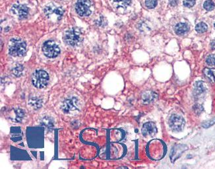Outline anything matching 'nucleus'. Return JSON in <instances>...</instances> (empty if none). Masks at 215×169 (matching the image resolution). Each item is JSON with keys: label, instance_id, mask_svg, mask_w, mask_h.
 Listing matches in <instances>:
<instances>
[{"label": "nucleus", "instance_id": "nucleus-1", "mask_svg": "<svg viewBox=\"0 0 215 169\" xmlns=\"http://www.w3.org/2000/svg\"><path fill=\"white\" fill-rule=\"evenodd\" d=\"M26 50L25 41L19 38H12L9 45V53L13 57H21Z\"/></svg>", "mask_w": 215, "mask_h": 169}, {"label": "nucleus", "instance_id": "nucleus-2", "mask_svg": "<svg viewBox=\"0 0 215 169\" xmlns=\"http://www.w3.org/2000/svg\"><path fill=\"white\" fill-rule=\"evenodd\" d=\"M83 40L81 31L74 28L67 30L64 34V40L66 44L71 46H77L81 43Z\"/></svg>", "mask_w": 215, "mask_h": 169}, {"label": "nucleus", "instance_id": "nucleus-3", "mask_svg": "<svg viewBox=\"0 0 215 169\" xmlns=\"http://www.w3.org/2000/svg\"><path fill=\"white\" fill-rule=\"evenodd\" d=\"M32 82L36 88L42 89L47 86L49 82V75L45 70H38L32 74Z\"/></svg>", "mask_w": 215, "mask_h": 169}, {"label": "nucleus", "instance_id": "nucleus-4", "mask_svg": "<svg viewBox=\"0 0 215 169\" xmlns=\"http://www.w3.org/2000/svg\"><path fill=\"white\" fill-rule=\"evenodd\" d=\"M43 51L46 57L55 58L60 53V49L54 41L48 40L43 45Z\"/></svg>", "mask_w": 215, "mask_h": 169}, {"label": "nucleus", "instance_id": "nucleus-5", "mask_svg": "<svg viewBox=\"0 0 215 169\" xmlns=\"http://www.w3.org/2000/svg\"><path fill=\"white\" fill-rule=\"evenodd\" d=\"M91 2L90 0H78L75 5V10L79 15L87 17L91 15Z\"/></svg>", "mask_w": 215, "mask_h": 169}, {"label": "nucleus", "instance_id": "nucleus-6", "mask_svg": "<svg viewBox=\"0 0 215 169\" xmlns=\"http://www.w3.org/2000/svg\"><path fill=\"white\" fill-rule=\"evenodd\" d=\"M44 13L48 18H52V19L55 18L57 21L60 20L63 15V9L61 7H56L54 5H49V6H46L44 8Z\"/></svg>", "mask_w": 215, "mask_h": 169}, {"label": "nucleus", "instance_id": "nucleus-7", "mask_svg": "<svg viewBox=\"0 0 215 169\" xmlns=\"http://www.w3.org/2000/svg\"><path fill=\"white\" fill-rule=\"evenodd\" d=\"M78 100L76 97H71L65 100L61 105V109L65 113H69L72 111L79 110Z\"/></svg>", "mask_w": 215, "mask_h": 169}, {"label": "nucleus", "instance_id": "nucleus-8", "mask_svg": "<svg viewBox=\"0 0 215 169\" xmlns=\"http://www.w3.org/2000/svg\"><path fill=\"white\" fill-rule=\"evenodd\" d=\"M185 124V120L182 116L177 115H173L169 119L170 128L176 132H181L184 128Z\"/></svg>", "mask_w": 215, "mask_h": 169}, {"label": "nucleus", "instance_id": "nucleus-9", "mask_svg": "<svg viewBox=\"0 0 215 169\" xmlns=\"http://www.w3.org/2000/svg\"><path fill=\"white\" fill-rule=\"evenodd\" d=\"M11 11L14 15L20 18H25L29 14V8L25 5L15 4L11 8Z\"/></svg>", "mask_w": 215, "mask_h": 169}, {"label": "nucleus", "instance_id": "nucleus-10", "mask_svg": "<svg viewBox=\"0 0 215 169\" xmlns=\"http://www.w3.org/2000/svg\"><path fill=\"white\" fill-rule=\"evenodd\" d=\"M142 134L145 137H152L157 133V128L152 122L144 123L142 128Z\"/></svg>", "mask_w": 215, "mask_h": 169}, {"label": "nucleus", "instance_id": "nucleus-11", "mask_svg": "<svg viewBox=\"0 0 215 169\" xmlns=\"http://www.w3.org/2000/svg\"><path fill=\"white\" fill-rule=\"evenodd\" d=\"M158 98L157 93L152 91H146L143 93L141 96V99L143 103L144 104H149L153 101H155Z\"/></svg>", "mask_w": 215, "mask_h": 169}, {"label": "nucleus", "instance_id": "nucleus-12", "mask_svg": "<svg viewBox=\"0 0 215 169\" xmlns=\"http://www.w3.org/2000/svg\"><path fill=\"white\" fill-rule=\"evenodd\" d=\"M25 116V112L21 109H13V114L11 115L10 118L15 123H21L22 120L23 119Z\"/></svg>", "mask_w": 215, "mask_h": 169}, {"label": "nucleus", "instance_id": "nucleus-13", "mask_svg": "<svg viewBox=\"0 0 215 169\" xmlns=\"http://www.w3.org/2000/svg\"><path fill=\"white\" fill-rule=\"evenodd\" d=\"M184 145H177V147H175L172 149V151L171 152V160L172 162L175 161L177 159H178L179 157H180L181 155L183 153L184 150L185 149Z\"/></svg>", "mask_w": 215, "mask_h": 169}, {"label": "nucleus", "instance_id": "nucleus-14", "mask_svg": "<svg viewBox=\"0 0 215 169\" xmlns=\"http://www.w3.org/2000/svg\"><path fill=\"white\" fill-rule=\"evenodd\" d=\"M189 26L184 22H180L174 27V31L177 35H184L189 31Z\"/></svg>", "mask_w": 215, "mask_h": 169}, {"label": "nucleus", "instance_id": "nucleus-15", "mask_svg": "<svg viewBox=\"0 0 215 169\" xmlns=\"http://www.w3.org/2000/svg\"><path fill=\"white\" fill-rule=\"evenodd\" d=\"M29 104L34 109H39L43 106V100L38 97H32L29 100Z\"/></svg>", "mask_w": 215, "mask_h": 169}, {"label": "nucleus", "instance_id": "nucleus-16", "mask_svg": "<svg viewBox=\"0 0 215 169\" xmlns=\"http://www.w3.org/2000/svg\"><path fill=\"white\" fill-rule=\"evenodd\" d=\"M114 5L118 9H126L132 4V0H113Z\"/></svg>", "mask_w": 215, "mask_h": 169}, {"label": "nucleus", "instance_id": "nucleus-17", "mask_svg": "<svg viewBox=\"0 0 215 169\" xmlns=\"http://www.w3.org/2000/svg\"><path fill=\"white\" fill-rule=\"evenodd\" d=\"M203 73L213 84L215 83V69L205 68L203 70Z\"/></svg>", "mask_w": 215, "mask_h": 169}, {"label": "nucleus", "instance_id": "nucleus-18", "mask_svg": "<svg viewBox=\"0 0 215 169\" xmlns=\"http://www.w3.org/2000/svg\"><path fill=\"white\" fill-rule=\"evenodd\" d=\"M207 90V86L203 81H198L195 84V92L197 94L199 95Z\"/></svg>", "mask_w": 215, "mask_h": 169}, {"label": "nucleus", "instance_id": "nucleus-19", "mask_svg": "<svg viewBox=\"0 0 215 169\" xmlns=\"http://www.w3.org/2000/svg\"><path fill=\"white\" fill-rule=\"evenodd\" d=\"M41 124L43 126V127L46 129H50L54 127V123L52 118L48 116H46L41 120Z\"/></svg>", "mask_w": 215, "mask_h": 169}, {"label": "nucleus", "instance_id": "nucleus-20", "mask_svg": "<svg viewBox=\"0 0 215 169\" xmlns=\"http://www.w3.org/2000/svg\"><path fill=\"white\" fill-rule=\"evenodd\" d=\"M23 70H24V68H23L21 65H17L16 66L12 69V73L13 74L14 76L19 77L22 75Z\"/></svg>", "mask_w": 215, "mask_h": 169}, {"label": "nucleus", "instance_id": "nucleus-21", "mask_svg": "<svg viewBox=\"0 0 215 169\" xmlns=\"http://www.w3.org/2000/svg\"><path fill=\"white\" fill-rule=\"evenodd\" d=\"M208 29V26L207 24H205V22H199L195 26V30L197 31L198 33H204L206 32Z\"/></svg>", "mask_w": 215, "mask_h": 169}, {"label": "nucleus", "instance_id": "nucleus-22", "mask_svg": "<svg viewBox=\"0 0 215 169\" xmlns=\"http://www.w3.org/2000/svg\"><path fill=\"white\" fill-rule=\"evenodd\" d=\"M214 6H215L214 3L212 1V0H207V1L205 2L203 4V7L205 9L208 11H213L214 9Z\"/></svg>", "mask_w": 215, "mask_h": 169}, {"label": "nucleus", "instance_id": "nucleus-23", "mask_svg": "<svg viewBox=\"0 0 215 169\" xmlns=\"http://www.w3.org/2000/svg\"><path fill=\"white\" fill-rule=\"evenodd\" d=\"M145 5L148 9H154L157 6V0H145Z\"/></svg>", "mask_w": 215, "mask_h": 169}, {"label": "nucleus", "instance_id": "nucleus-24", "mask_svg": "<svg viewBox=\"0 0 215 169\" xmlns=\"http://www.w3.org/2000/svg\"><path fill=\"white\" fill-rule=\"evenodd\" d=\"M206 63L209 66H214L215 65V55H210L206 59Z\"/></svg>", "mask_w": 215, "mask_h": 169}, {"label": "nucleus", "instance_id": "nucleus-25", "mask_svg": "<svg viewBox=\"0 0 215 169\" xmlns=\"http://www.w3.org/2000/svg\"><path fill=\"white\" fill-rule=\"evenodd\" d=\"M214 124H215V118H214V119H213L211 120H210L209 121L205 122V123H204L202 124V126L205 128H207L211 127V126L214 125Z\"/></svg>", "mask_w": 215, "mask_h": 169}, {"label": "nucleus", "instance_id": "nucleus-26", "mask_svg": "<svg viewBox=\"0 0 215 169\" xmlns=\"http://www.w3.org/2000/svg\"><path fill=\"white\" fill-rule=\"evenodd\" d=\"M195 0H184V5L186 7H192L195 6Z\"/></svg>", "mask_w": 215, "mask_h": 169}, {"label": "nucleus", "instance_id": "nucleus-27", "mask_svg": "<svg viewBox=\"0 0 215 169\" xmlns=\"http://www.w3.org/2000/svg\"><path fill=\"white\" fill-rule=\"evenodd\" d=\"M194 109H195V111L197 112V114H199L200 112H201V111H203V107L200 105H196L194 107Z\"/></svg>", "mask_w": 215, "mask_h": 169}, {"label": "nucleus", "instance_id": "nucleus-28", "mask_svg": "<svg viewBox=\"0 0 215 169\" xmlns=\"http://www.w3.org/2000/svg\"><path fill=\"white\" fill-rule=\"evenodd\" d=\"M177 0H170V3L173 6H176L177 4Z\"/></svg>", "mask_w": 215, "mask_h": 169}, {"label": "nucleus", "instance_id": "nucleus-29", "mask_svg": "<svg viewBox=\"0 0 215 169\" xmlns=\"http://www.w3.org/2000/svg\"><path fill=\"white\" fill-rule=\"evenodd\" d=\"M211 48L212 49L215 50V40H213L211 43Z\"/></svg>", "mask_w": 215, "mask_h": 169}, {"label": "nucleus", "instance_id": "nucleus-30", "mask_svg": "<svg viewBox=\"0 0 215 169\" xmlns=\"http://www.w3.org/2000/svg\"><path fill=\"white\" fill-rule=\"evenodd\" d=\"M214 28H215V23L214 24Z\"/></svg>", "mask_w": 215, "mask_h": 169}]
</instances>
